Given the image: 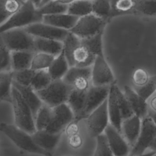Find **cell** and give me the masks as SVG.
I'll return each instance as SVG.
<instances>
[{
  "instance_id": "obj_1",
  "label": "cell",
  "mask_w": 156,
  "mask_h": 156,
  "mask_svg": "<svg viewBox=\"0 0 156 156\" xmlns=\"http://www.w3.org/2000/svg\"><path fill=\"white\" fill-rule=\"evenodd\" d=\"M0 131L17 147L23 151L43 156H52L51 152L40 148L35 144L30 133L21 129L15 125L1 122L0 124Z\"/></svg>"
},
{
  "instance_id": "obj_2",
  "label": "cell",
  "mask_w": 156,
  "mask_h": 156,
  "mask_svg": "<svg viewBox=\"0 0 156 156\" xmlns=\"http://www.w3.org/2000/svg\"><path fill=\"white\" fill-rule=\"evenodd\" d=\"M43 16L33 2L24 1L20 8L0 26V34L10 29L25 27L34 23L42 22Z\"/></svg>"
},
{
  "instance_id": "obj_3",
  "label": "cell",
  "mask_w": 156,
  "mask_h": 156,
  "mask_svg": "<svg viewBox=\"0 0 156 156\" xmlns=\"http://www.w3.org/2000/svg\"><path fill=\"white\" fill-rule=\"evenodd\" d=\"M11 104L15 125L30 134L34 133L36 131V128L32 112L19 91L13 86L12 87Z\"/></svg>"
},
{
  "instance_id": "obj_4",
  "label": "cell",
  "mask_w": 156,
  "mask_h": 156,
  "mask_svg": "<svg viewBox=\"0 0 156 156\" xmlns=\"http://www.w3.org/2000/svg\"><path fill=\"white\" fill-rule=\"evenodd\" d=\"M71 87L62 79L52 80L44 88L36 91L43 104L51 108L66 103Z\"/></svg>"
},
{
  "instance_id": "obj_5",
  "label": "cell",
  "mask_w": 156,
  "mask_h": 156,
  "mask_svg": "<svg viewBox=\"0 0 156 156\" xmlns=\"http://www.w3.org/2000/svg\"><path fill=\"white\" fill-rule=\"evenodd\" d=\"M0 35L10 51H29L35 52V37L27 32L24 27L4 31Z\"/></svg>"
},
{
  "instance_id": "obj_6",
  "label": "cell",
  "mask_w": 156,
  "mask_h": 156,
  "mask_svg": "<svg viewBox=\"0 0 156 156\" xmlns=\"http://www.w3.org/2000/svg\"><path fill=\"white\" fill-rule=\"evenodd\" d=\"M108 22L104 19L90 13L80 17L74 26L69 31L80 38H88L104 31Z\"/></svg>"
},
{
  "instance_id": "obj_7",
  "label": "cell",
  "mask_w": 156,
  "mask_h": 156,
  "mask_svg": "<svg viewBox=\"0 0 156 156\" xmlns=\"http://www.w3.org/2000/svg\"><path fill=\"white\" fill-rule=\"evenodd\" d=\"M85 119L87 130L91 136L96 137L103 133L109 124L107 99L94 109Z\"/></svg>"
},
{
  "instance_id": "obj_8",
  "label": "cell",
  "mask_w": 156,
  "mask_h": 156,
  "mask_svg": "<svg viewBox=\"0 0 156 156\" xmlns=\"http://www.w3.org/2000/svg\"><path fill=\"white\" fill-rule=\"evenodd\" d=\"M156 138V125L147 115L141 119V126L138 138L131 148L130 155H137L144 153Z\"/></svg>"
},
{
  "instance_id": "obj_9",
  "label": "cell",
  "mask_w": 156,
  "mask_h": 156,
  "mask_svg": "<svg viewBox=\"0 0 156 156\" xmlns=\"http://www.w3.org/2000/svg\"><path fill=\"white\" fill-rule=\"evenodd\" d=\"M91 66L69 67L62 80L71 88L88 90L91 83Z\"/></svg>"
},
{
  "instance_id": "obj_10",
  "label": "cell",
  "mask_w": 156,
  "mask_h": 156,
  "mask_svg": "<svg viewBox=\"0 0 156 156\" xmlns=\"http://www.w3.org/2000/svg\"><path fill=\"white\" fill-rule=\"evenodd\" d=\"M74 119V115L67 103L52 108L51 122L46 130L54 133H62L66 127Z\"/></svg>"
},
{
  "instance_id": "obj_11",
  "label": "cell",
  "mask_w": 156,
  "mask_h": 156,
  "mask_svg": "<svg viewBox=\"0 0 156 156\" xmlns=\"http://www.w3.org/2000/svg\"><path fill=\"white\" fill-rule=\"evenodd\" d=\"M115 80L112 71L104 55L96 56L91 66V85L103 86L110 85Z\"/></svg>"
},
{
  "instance_id": "obj_12",
  "label": "cell",
  "mask_w": 156,
  "mask_h": 156,
  "mask_svg": "<svg viewBox=\"0 0 156 156\" xmlns=\"http://www.w3.org/2000/svg\"><path fill=\"white\" fill-rule=\"evenodd\" d=\"M110 86V85L90 86L87 92L85 105L81 114L80 119L86 118L94 109L107 99Z\"/></svg>"
},
{
  "instance_id": "obj_13",
  "label": "cell",
  "mask_w": 156,
  "mask_h": 156,
  "mask_svg": "<svg viewBox=\"0 0 156 156\" xmlns=\"http://www.w3.org/2000/svg\"><path fill=\"white\" fill-rule=\"evenodd\" d=\"M25 30L36 37L63 41L69 30L58 28L43 22L36 23L24 27Z\"/></svg>"
},
{
  "instance_id": "obj_14",
  "label": "cell",
  "mask_w": 156,
  "mask_h": 156,
  "mask_svg": "<svg viewBox=\"0 0 156 156\" xmlns=\"http://www.w3.org/2000/svg\"><path fill=\"white\" fill-rule=\"evenodd\" d=\"M104 133L115 156L129 155L130 152V147L122 133L110 123L106 127Z\"/></svg>"
},
{
  "instance_id": "obj_15",
  "label": "cell",
  "mask_w": 156,
  "mask_h": 156,
  "mask_svg": "<svg viewBox=\"0 0 156 156\" xmlns=\"http://www.w3.org/2000/svg\"><path fill=\"white\" fill-rule=\"evenodd\" d=\"M141 126V119L135 115L122 121L121 133L130 148L134 146L138 138Z\"/></svg>"
},
{
  "instance_id": "obj_16",
  "label": "cell",
  "mask_w": 156,
  "mask_h": 156,
  "mask_svg": "<svg viewBox=\"0 0 156 156\" xmlns=\"http://www.w3.org/2000/svg\"><path fill=\"white\" fill-rule=\"evenodd\" d=\"M116 81H115L110 84L108 96L107 98V108L110 123L121 132L122 119L116 98Z\"/></svg>"
},
{
  "instance_id": "obj_17",
  "label": "cell",
  "mask_w": 156,
  "mask_h": 156,
  "mask_svg": "<svg viewBox=\"0 0 156 156\" xmlns=\"http://www.w3.org/2000/svg\"><path fill=\"white\" fill-rule=\"evenodd\" d=\"M124 94L134 115L138 116L141 119L147 116L149 108L146 101L140 96L135 90L127 85L124 86Z\"/></svg>"
},
{
  "instance_id": "obj_18",
  "label": "cell",
  "mask_w": 156,
  "mask_h": 156,
  "mask_svg": "<svg viewBox=\"0 0 156 156\" xmlns=\"http://www.w3.org/2000/svg\"><path fill=\"white\" fill-rule=\"evenodd\" d=\"M62 133H51L46 130H36L31 135L34 142L38 147L46 151L51 152L58 144Z\"/></svg>"
},
{
  "instance_id": "obj_19",
  "label": "cell",
  "mask_w": 156,
  "mask_h": 156,
  "mask_svg": "<svg viewBox=\"0 0 156 156\" xmlns=\"http://www.w3.org/2000/svg\"><path fill=\"white\" fill-rule=\"evenodd\" d=\"M12 85L19 91L23 99L30 108L35 119L38 111L43 104V102L40 99L36 91L34 90L30 86L22 85L13 80Z\"/></svg>"
},
{
  "instance_id": "obj_20",
  "label": "cell",
  "mask_w": 156,
  "mask_h": 156,
  "mask_svg": "<svg viewBox=\"0 0 156 156\" xmlns=\"http://www.w3.org/2000/svg\"><path fill=\"white\" fill-rule=\"evenodd\" d=\"M79 17L66 13L43 16V23L67 30H71L76 24Z\"/></svg>"
},
{
  "instance_id": "obj_21",
  "label": "cell",
  "mask_w": 156,
  "mask_h": 156,
  "mask_svg": "<svg viewBox=\"0 0 156 156\" xmlns=\"http://www.w3.org/2000/svg\"><path fill=\"white\" fill-rule=\"evenodd\" d=\"M87 90H80L72 88L67 101V104L71 108L74 115L75 121L80 120L86 99Z\"/></svg>"
},
{
  "instance_id": "obj_22",
  "label": "cell",
  "mask_w": 156,
  "mask_h": 156,
  "mask_svg": "<svg viewBox=\"0 0 156 156\" xmlns=\"http://www.w3.org/2000/svg\"><path fill=\"white\" fill-rule=\"evenodd\" d=\"M35 52H41L57 57L63 48L62 41L35 37Z\"/></svg>"
},
{
  "instance_id": "obj_23",
  "label": "cell",
  "mask_w": 156,
  "mask_h": 156,
  "mask_svg": "<svg viewBox=\"0 0 156 156\" xmlns=\"http://www.w3.org/2000/svg\"><path fill=\"white\" fill-rule=\"evenodd\" d=\"M69 67L63 48L60 54L55 57L48 71L52 80L62 79Z\"/></svg>"
},
{
  "instance_id": "obj_24",
  "label": "cell",
  "mask_w": 156,
  "mask_h": 156,
  "mask_svg": "<svg viewBox=\"0 0 156 156\" xmlns=\"http://www.w3.org/2000/svg\"><path fill=\"white\" fill-rule=\"evenodd\" d=\"M35 52L29 51H11V63L13 71L30 68Z\"/></svg>"
},
{
  "instance_id": "obj_25",
  "label": "cell",
  "mask_w": 156,
  "mask_h": 156,
  "mask_svg": "<svg viewBox=\"0 0 156 156\" xmlns=\"http://www.w3.org/2000/svg\"><path fill=\"white\" fill-rule=\"evenodd\" d=\"M96 56L90 52L85 46L80 44L75 51L73 55L74 66L88 67L91 66Z\"/></svg>"
},
{
  "instance_id": "obj_26",
  "label": "cell",
  "mask_w": 156,
  "mask_h": 156,
  "mask_svg": "<svg viewBox=\"0 0 156 156\" xmlns=\"http://www.w3.org/2000/svg\"><path fill=\"white\" fill-rule=\"evenodd\" d=\"M13 71L0 73V102L11 103Z\"/></svg>"
},
{
  "instance_id": "obj_27",
  "label": "cell",
  "mask_w": 156,
  "mask_h": 156,
  "mask_svg": "<svg viewBox=\"0 0 156 156\" xmlns=\"http://www.w3.org/2000/svg\"><path fill=\"white\" fill-rule=\"evenodd\" d=\"M131 14L145 16H156V0H133Z\"/></svg>"
},
{
  "instance_id": "obj_28",
  "label": "cell",
  "mask_w": 156,
  "mask_h": 156,
  "mask_svg": "<svg viewBox=\"0 0 156 156\" xmlns=\"http://www.w3.org/2000/svg\"><path fill=\"white\" fill-rule=\"evenodd\" d=\"M63 51L70 67L74 66L73 55L75 51L81 44L79 37L69 31L67 36L63 41Z\"/></svg>"
},
{
  "instance_id": "obj_29",
  "label": "cell",
  "mask_w": 156,
  "mask_h": 156,
  "mask_svg": "<svg viewBox=\"0 0 156 156\" xmlns=\"http://www.w3.org/2000/svg\"><path fill=\"white\" fill-rule=\"evenodd\" d=\"M18 0H0V26L5 23L21 6Z\"/></svg>"
},
{
  "instance_id": "obj_30",
  "label": "cell",
  "mask_w": 156,
  "mask_h": 156,
  "mask_svg": "<svg viewBox=\"0 0 156 156\" xmlns=\"http://www.w3.org/2000/svg\"><path fill=\"white\" fill-rule=\"evenodd\" d=\"M67 13L78 17L92 13V0H75L68 5Z\"/></svg>"
},
{
  "instance_id": "obj_31",
  "label": "cell",
  "mask_w": 156,
  "mask_h": 156,
  "mask_svg": "<svg viewBox=\"0 0 156 156\" xmlns=\"http://www.w3.org/2000/svg\"><path fill=\"white\" fill-rule=\"evenodd\" d=\"M103 33L104 31H102L93 37L80 38L81 44L85 46L96 56H103L104 55L102 47Z\"/></svg>"
},
{
  "instance_id": "obj_32",
  "label": "cell",
  "mask_w": 156,
  "mask_h": 156,
  "mask_svg": "<svg viewBox=\"0 0 156 156\" xmlns=\"http://www.w3.org/2000/svg\"><path fill=\"white\" fill-rule=\"evenodd\" d=\"M52 115V108L43 104L35 118L36 130H46L51 122Z\"/></svg>"
},
{
  "instance_id": "obj_33",
  "label": "cell",
  "mask_w": 156,
  "mask_h": 156,
  "mask_svg": "<svg viewBox=\"0 0 156 156\" xmlns=\"http://www.w3.org/2000/svg\"><path fill=\"white\" fill-rule=\"evenodd\" d=\"M112 4L110 0H92V13L108 21L111 19Z\"/></svg>"
},
{
  "instance_id": "obj_34",
  "label": "cell",
  "mask_w": 156,
  "mask_h": 156,
  "mask_svg": "<svg viewBox=\"0 0 156 156\" xmlns=\"http://www.w3.org/2000/svg\"><path fill=\"white\" fill-rule=\"evenodd\" d=\"M55 57V56L49 54L37 52L33 57L30 68L34 71L48 69Z\"/></svg>"
},
{
  "instance_id": "obj_35",
  "label": "cell",
  "mask_w": 156,
  "mask_h": 156,
  "mask_svg": "<svg viewBox=\"0 0 156 156\" xmlns=\"http://www.w3.org/2000/svg\"><path fill=\"white\" fill-rule=\"evenodd\" d=\"M68 5L62 4L57 0H51L46 4L37 8L43 15H55L67 13Z\"/></svg>"
},
{
  "instance_id": "obj_36",
  "label": "cell",
  "mask_w": 156,
  "mask_h": 156,
  "mask_svg": "<svg viewBox=\"0 0 156 156\" xmlns=\"http://www.w3.org/2000/svg\"><path fill=\"white\" fill-rule=\"evenodd\" d=\"M112 13L110 18L121 15H130L133 0H114L111 2Z\"/></svg>"
},
{
  "instance_id": "obj_37",
  "label": "cell",
  "mask_w": 156,
  "mask_h": 156,
  "mask_svg": "<svg viewBox=\"0 0 156 156\" xmlns=\"http://www.w3.org/2000/svg\"><path fill=\"white\" fill-rule=\"evenodd\" d=\"M52 81L48 69L36 71L30 87L34 90L37 91L46 87Z\"/></svg>"
},
{
  "instance_id": "obj_38",
  "label": "cell",
  "mask_w": 156,
  "mask_h": 156,
  "mask_svg": "<svg viewBox=\"0 0 156 156\" xmlns=\"http://www.w3.org/2000/svg\"><path fill=\"white\" fill-rule=\"evenodd\" d=\"M12 71L11 51L6 46L0 35V73Z\"/></svg>"
},
{
  "instance_id": "obj_39",
  "label": "cell",
  "mask_w": 156,
  "mask_h": 156,
  "mask_svg": "<svg viewBox=\"0 0 156 156\" xmlns=\"http://www.w3.org/2000/svg\"><path fill=\"white\" fill-rule=\"evenodd\" d=\"M116 94L122 120L133 116L134 113L125 94L121 91L117 85L116 86Z\"/></svg>"
},
{
  "instance_id": "obj_40",
  "label": "cell",
  "mask_w": 156,
  "mask_h": 156,
  "mask_svg": "<svg viewBox=\"0 0 156 156\" xmlns=\"http://www.w3.org/2000/svg\"><path fill=\"white\" fill-rule=\"evenodd\" d=\"M96 138V146L93 156H115L105 133H102Z\"/></svg>"
},
{
  "instance_id": "obj_41",
  "label": "cell",
  "mask_w": 156,
  "mask_h": 156,
  "mask_svg": "<svg viewBox=\"0 0 156 156\" xmlns=\"http://www.w3.org/2000/svg\"><path fill=\"white\" fill-rule=\"evenodd\" d=\"M35 72L31 68L13 71V80L22 85L30 86Z\"/></svg>"
},
{
  "instance_id": "obj_42",
  "label": "cell",
  "mask_w": 156,
  "mask_h": 156,
  "mask_svg": "<svg viewBox=\"0 0 156 156\" xmlns=\"http://www.w3.org/2000/svg\"><path fill=\"white\" fill-rule=\"evenodd\" d=\"M156 89V75L149 77L147 83L140 87H136L135 90L146 101L147 100L155 91Z\"/></svg>"
},
{
  "instance_id": "obj_43",
  "label": "cell",
  "mask_w": 156,
  "mask_h": 156,
  "mask_svg": "<svg viewBox=\"0 0 156 156\" xmlns=\"http://www.w3.org/2000/svg\"><path fill=\"white\" fill-rule=\"evenodd\" d=\"M149 79V74L146 70L143 68H138L133 73L132 80L136 87L144 85Z\"/></svg>"
},
{
  "instance_id": "obj_44",
  "label": "cell",
  "mask_w": 156,
  "mask_h": 156,
  "mask_svg": "<svg viewBox=\"0 0 156 156\" xmlns=\"http://www.w3.org/2000/svg\"><path fill=\"white\" fill-rule=\"evenodd\" d=\"M148 116L152 119L154 123L156 125V112L152 110L151 109L148 111Z\"/></svg>"
},
{
  "instance_id": "obj_45",
  "label": "cell",
  "mask_w": 156,
  "mask_h": 156,
  "mask_svg": "<svg viewBox=\"0 0 156 156\" xmlns=\"http://www.w3.org/2000/svg\"><path fill=\"white\" fill-rule=\"evenodd\" d=\"M150 107L152 110L156 112V96H154L150 101Z\"/></svg>"
},
{
  "instance_id": "obj_46",
  "label": "cell",
  "mask_w": 156,
  "mask_h": 156,
  "mask_svg": "<svg viewBox=\"0 0 156 156\" xmlns=\"http://www.w3.org/2000/svg\"><path fill=\"white\" fill-rule=\"evenodd\" d=\"M149 148L151 149L152 151H154L156 153V138L154 139V140L152 141V143L149 146Z\"/></svg>"
},
{
  "instance_id": "obj_47",
  "label": "cell",
  "mask_w": 156,
  "mask_h": 156,
  "mask_svg": "<svg viewBox=\"0 0 156 156\" xmlns=\"http://www.w3.org/2000/svg\"><path fill=\"white\" fill-rule=\"evenodd\" d=\"M31 1V2H33V4L35 5V7H36L37 8H38V7L40 6V4H41L42 0H23L24 2V1Z\"/></svg>"
},
{
  "instance_id": "obj_48",
  "label": "cell",
  "mask_w": 156,
  "mask_h": 156,
  "mask_svg": "<svg viewBox=\"0 0 156 156\" xmlns=\"http://www.w3.org/2000/svg\"><path fill=\"white\" fill-rule=\"evenodd\" d=\"M155 152H154V151H151L150 152H148V153H146V154H141V155H127V156H152L154 154H155Z\"/></svg>"
},
{
  "instance_id": "obj_49",
  "label": "cell",
  "mask_w": 156,
  "mask_h": 156,
  "mask_svg": "<svg viewBox=\"0 0 156 156\" xmlns=\"http://www.w3.org/2000/svg\"><path fill=\"white\" fill-rule=\"evenodd\" d=\"M57 1H58V2H60L62 3V4L69 5V4H71V2H73L75 0H57Z\"/></svg>"
},
{
  "instance_id": "obj_50",
  "label": "cell",
  "mask_w": 156,
  "mask_h": 156,
  "mask_svg": "<svg viewBox=\"0 0 156 156\" xmlns=\"http://www.w3.org/2000/svg\"><path fill=\"white\" fill-rule=\"evenodd\" d=\"M50 1H51V0H42V1H41V4H40V5L39 7H40V6H41V5H44V4H46L47 2H48Z\"/></svg>"
},
{
  "instance_id": "obj_51",
  "label": "cell",
  "mask_w": 156,
  "mask_h": 156,
  "mask_svg": "<svg viewBox=\"0 0 156 156\" xmlns=\"http://www.w3.org/2000/svg\"><path fill=\"white\" fill-rule=\"evenodd\" d=\"M18 1H20L21 2H22V3H23L24 2V1H23V0H18Z\"/></svg>"
},
{
  "instance_id": "obj_52",
  "label": "cell",
  "mask_w": 156,
  "mask_h": 156,
  "mask_svg": "<svg viewBox=\"0 0 156 156\" xmlns=\"http://www.w3.org/2000/svg\"><path fill=\"white\" fill-rule=\"evenodd\" d=\"M152 156H156V153H155V154H154V155H152Z\"/></svg>"
},
{
  "instance_id": "obj_53",
  "label": "cell",
  "mask_w": 156,
  "mask_h": 156,
  "mask_svg": "<svg viewBox=\"0 0 156 156\" xmlns=\"http://www.w3.org/2000/svg\"><path fill=\"white\" fill-rule=\"evenodd\" d=\"M110 2H112V1H114V0H110Z\"/></svg>"
},
{
  "instance_id": "obj_54",
  "label": "cell",
  "mask_w": 156,
  "mask_h": 156,
  "mask_svg": "<svg viewBox=\"0 0 156 156\" xmlns=\"http://www.w3.org/2000/svg\"><path fill=\"white\" fill-rule=\"evenodd\" d=\"M155 91H156V89H155Z\"/></svg>"
}]
</instances>
